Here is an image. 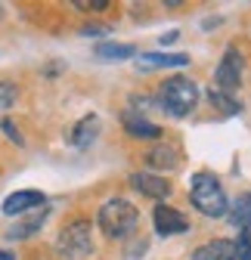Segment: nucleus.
I'll return each instance as SVG.
<instances>
[{"label": "nucleus", "instance_id": "nucleus-1", "mask_svg": "<svg viewBox=\"0 0 251 260\" xmlns=\"http://www.w3.org/2000/svg\"><path fill=\"white\" fill-rule=\"evenodd\" d=\"M100 230L109 236V239H128L134 230H137V223H140V214L131 202H124V199H109L103 208H100Z\"/></svg>", "mask_w": 251, "mask_h": 260}, {"label": "nucleus", "instance_id": "nucleus-2", "mask_svg": "<svg viewBox=\"0 0 251 260\" xmlns=\"http://www.w3.org/2000/svg\"><path fill=\"white\" fill-rule=\"evenodd\" d=\"M190 199H193V205L205 217H227V211H230V202H227V195H224V186L217 183L214 174H205V171L193 177Z\"/></svg>", "mask_w": 251, "mask_h": 260}, {"label": "nucleus", "instance_id": "nucleus-3", "mask_svg": "<svg viewBox=\"0 0 251 260\" xmlns=\"http://www.w3.org/2000/svg\"><path fill=\"white\" fill-rule=\"evenodd\" d=\"M159 100H162V106H165L174 118H186V115L196 109V103H199V87H196V81L177 75V78H168V81L162 84Z\"/></svg>", "mask_w": 251, "mask_h": 260}, {"label": "nucleus", "instance_id": "nucleus-4", "mask_svg": "<svg viewBox=\"0 0 251 260\" xmlns=\"http://www.w3.org/2000/svg\"><path fill=\"white\" fill-rule=\"evenodd\" d=\"M56 251L69 260H78V257H87L93 251V236H90V220H75L69 223L66 230L59 233L56 239Z\"/></svg>", "mask_w": 251, "mask_h": 260}, {"label": "nucleus", "instance_id": "nucleus-5", "mask_svg": "<svg viewBox=\"0 0 251 260\" xmlns=\"http://www.w3.org/2000/svg\"><path fill=\"white\" fill-rule=\"evenodd\" d=\"M214 81H217L214 90H221V93L239 90V84H242V56H239L236 47H230V50L224 53L221 65H217V72H214Z\"/></svg>", "mask_w": 251, "mask_h": 260}, {"label": "nucleus", "instance_id": "nucleus-6", "mask_svg": "<svg viewBox=\"0 0 251 260\" xmlns=\"http://www.w3.org/2000/svg\"><path fill=\"white\" fill-rule=\"evenodd\" d=\"M152 223H155V233L159 236H180V233L190 230V220L177 208H168V205H159L152 211Z\"/></svg>", "mask_w": 251, "mask_h": 260}, {"label": "nucleus", "instance_id": "nucleus-7", "mask_svg": "<svg viewBox=\"0 0 251 260\" xmlns=\"http://www.w3.org/2000/svg\"><path fill=\"white\" fill-rule=\"evenodd\" d=\"M41 205H47L44 192H38V189H19V192H13V195L4 199V214L7 217H19V214H28V211L41 208Z\"/></svg>", "mask_w": 251, "mask_h": 260}, {"label": "nucleus", "instance_id": "nucleus-8", "mask_svg": "<svg viewBox=\"0 0 251 260\" xmlns=\"http://www.w3.org/2000/svg\"><path fill=\"white\" fill-rule=\"evenodd\" d=\"M190 65V53H140L137 69L155 72V69H183Z\"/></svg>", "mask_w": 251, "mask_h": 260}, {"label": "nucleus", "instance_id": "nucleus-9", "mask_svg": "<svg viewBox=\"0 0 251 260\" xmlns=\"http://www.w3.org/2000/svg\"><path fill=\"white\" fill-rule=\"evenodd\" d=\"M47 214H50V208L47 205H41V208H35V211H28L19 223H13L10 230H7V239H28V236H35L41 226H44V220H47Z\"/></svg>", "mask_w": 251, "mask_h": 260}, {"label": "nucleus", "instance_id": "nucleus-10", "mask_svg": "<svg viewBox=\"0 0 251 260\" xmlns=\"http://www.w3.org/2000/svg\"><path fill=\"white\" fill-rule=\"evenodd\" d=\"M134 189H140L143 195H149V199H168L171 195V183L165 177H152V174H134L131 177Z\"/></svg>", "mask_w": 251, "mask_h": 260}, {"label": "nucleus", "instance_id": "nucleus-11", "mask_svg": "<svg viewBox=\"0 0 251 260\" xmlns=\"http://www.w3.org/2000/svg\"><path fill=\"white\" fill-rule=\"evenodd\" d=\"M124 130H128L131 137H137V140H159L162 137V127L140 118L137 112H124Z\"/></svg>", "mask_w": 251, "mask_h": 260}, {"label": "nucleus", "instance_id": "nucleus-12", "mask_svg": "<svg viewBox=\"0 0 251 260\" xmlns=\"http://www.w3.org/2000/svg\"><path fill=\"white\" fill-rule=\"evenodd\" d=\"M193 260H236V245L227 239H214L193 251Z\"/></svg>", "mask_w": 251, "mask_h": 260}, {"label": "nucleus", "instance_id": "nucleus-13", "mask_svg": "<svg viewBox=\"0 0 251 260\" xmlns=\"http://www.w3.org/2000/svg\"><path fill=\"white\" fill-rule=\"evenodd\" d=\"M97 134H100V118H97V115H87V118H81V121L75 124L72 143H75L78 149H87L93 140H97Z\"/></svg>", "mask_w": 251, "mask_h": 260}, {"label": "nucleus", "instance_id": "nucleus-14", "mask_svg": "<svg viewBox=\"0 0 251 260\" xmlns=\"http://www.w3.org/2000/svg\"><path fill=\"white\" fill-rule=\"evenodd\" d=\"M149 165L152 168H165V171H174L177 165H180V149L177 146H168V143H162V146H155L149 155Z\"/></svg>", "mask_w": 251, "mask_h": 260}, {"label": "nucleus", "instance_id": "nucleus-15", "mask_svg": "<svg viewBox=\"0 0 251 260\" xmlns=\"http://www.w3.org/2000/svg\"><path fill=\"white\" fill-rule=\"evenodd\" d=\"M230 223L239 226V230H251V192H242L239 199L233 202V208L227 211Z\"/></svg>", "mask_w": 251, "mask_h": 260}, {"label": "nucleus", "instance_id": "nucleus-16", "mask_svg": "<svg viewBox=\"0 0 251 260\" xmlns=\"http://www.w3.org/2000/svg\"><path fill=\"white\" fill-rule=\"evenodd\" d=\"M134 56H137L134 44H100L97 47V59H103V62H124Z\"/></svg>", "mask_w": 251, "mask_h": 260}, {"label": "nucleus", "instance_id": "nucleus-17", "mask_svg": "<svg viewBox=\"0 0 251 260\" xmlns=\"http://www.w3.org/2000/svg\"><path fill=\"white\" fill-rule=\"evenodd\" d=\"M208 96H211V106H217L224 115H239V112H242V106L233 100L230 93H221V90H214V87H211V93H208Z\"/></svg>", "mask_w": 251, "mask_h": 260}, {"label": "nucleus", "instance_id": "nucleus-18", "mask_svg": "<svg viewBox=\"0 0 251 260\" xmlns=\"http://www.w3.org/2000/svg\"><path fill=\"white\" fill-rule=\"evenodd\" d=\"M233 245H236V257L239 260H251V230H242L239 242H233Z\"/></svg>", "mask_w": 251, "mask_h": 260}, {"label": "nucleus", "instance_id": "nucleus-19", "mask_svg": "<svg viewBox=\"0 0 251 260\" xmlns=\"http://www.w3.org/2000/svg\"><path fill=\"white\" fill-rule=\"evenodd\" d=\"M13 103H16V84H10V81H0V109H13Z\"/></svg>", "mask_w": 251, "mask_h": 260}, {"label": "nucleus", "instance_id": "nucleus-20", "mask_svg": "<svg viewBox=\"0 0 251 260\" xmlns=\"http://www.w3.org/2000/svg\"><path fill=\"white\" fill-rule=\"evenodd\" d=\"M0 127H4V134H7V137L16 143V146H22V143H25V140H22V134H19V127H16L10 118H4V124H0Z\"/></svg>", "mask_w": 251, "mask_h": 260}, {"label": "nucleus", "instance_id": "nucleus-21", "mask_svg": "<svg viewBox=\"0 0 251 260\" xmlns=\"http://www.w3.org/2000/svg\"><path fill=\"white\" fill-rule=\"evenodd\" d=\"M75 7L78 10H103V7H109V0H90V4L87 0H75Z\"/></svg>", "mask_w": 251, "mask_h": 260}, {"label": "nucleus", "instance_id": "nucleus-22", "mask_svg": "<svg viewBox=\"0 0 251 260\" xmlns=\"http://www.w3.org/2000/svg\"><path fill=\"white\" fill-rule=\"evenodd\" d=\"M106 25H87V28H81V35H87V38H97V35H106Z\"/></svg>", "mask_w": 251, "mask_h": 260}, {"label": "nucleus", "instance_id": "nucleus-23", "mask_svg": "<svg viewBox=\"0 0 251 260\" xmlns=\"http://www.w3.org/2000/svg\"><path fill=\"white\" fill-rule=\"evenodd\" d=\"M177 38H180V31H168V35H162V38H159V44H162V47H168V44H174Z\"/></svg>", "mask_w": 251, "mask_h": 260}, {"label": "nucleus", "instance_id": "nucleus-24", "mask_svg": "<svg viewBox=\"0 0 251 260\" xmlns=\"http://www.w3.org/2000/svg\"><path fill=\"white\" fill-rule=\"evenodd\" d=\"M0 260H16V257H13L10 251H0Z\"/></svg>", "mask_w": 251, "mask_h": 260}]
</instances>
